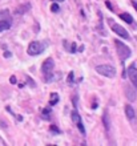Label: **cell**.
I'll return each instance as SVG.
<instances>
[{"label": "cell", "mask_w": 137, "mask_h": 146, "mask_svg": "<svg viewBox=\"0 0 137 146\" xmlns=\"http://www.w3.org/2000/svg\"><path fill=\"white\" fill-rule=\"evenodd\" d=\"M114 45H116V49H117L118 57L121 58V60H126V58L130 57L132 52H130L128 45H125V44L122 41H120V40H114Z\"/></svg>", "instance_id": "6da1fadb"}, {"label": "cell", "mask_w": 137, "mask_h": 146, "mask_svg": "<svg viewBox=\"0 0 137 146\" xmlns=\"http://www.w3.org/2000/svg\"><path fill=\"white\" fill-rule=\"evenodd\" d=\"M96 72L99 73V74H101V76L108 77V78H113L116 76V69L112 65H108V64L97 65L96 66Z\"/></svg>", "instance_id": "7a4b0ae2"}, {"label": "cell", "mask_w": 137, "mask_h": 146, "mask_svg": "<svg viewBox=\"0 0 137 146\" xmlns=\"http://www.w3.org/2000/svg\"><path fill=\"white\" fill-rule=\"evenodd\" d=\"M108 23H109V25H110V28H112V31L114 32V33H117L120 37H124V38H126V40H129L130 38V36H129V33L126 32V29L124 27H121V25H118L117 23H114L112 19H109L108 20Z\"/></svg>", "instance_id": "3957f363"}, {"label": "cell", "mask_w": 137, "mask_h": 146, "mask_svg": "<svg viewBox=\"0 0 137 146\" xmlns=\"http://www.w3.org/2000/svg\"><path fill=\"white\" fill-rule=\"evenodd\" d=\"M43 49H44V46H43L41 42L39 41H32L28 45V53L31 56H37V54H40L43 52Z\"/></svg>", "instance_id": "277c9868"}, {"label": "cell", "mask_w": 137, "mask_h": 146, "mask_svg": "<svg viewBox=\"0 0 137 146\" xmlns=\"http://www.w3.org/2000/svg\"><path fill=\"white\" fill-rule=\"evenodd\" d=\"M128 77H129L130 82L137 88V68L136 64H130L129 68H128Z\"/></svg>", "instance_id": "5b68a950"}, {"label": "cell", "mask_w": 137, "mask_h": 146, "mask_svg": "<svg viewBox=\"0 0 137 146\" xmlns=\"http://www.w3.org/2000/svg\"><path fill=\"white\" fill-rule=\"evenodd\" d=\"M53 68H55V61L52 58H47L41 65V72L44 73V74H48V73H52Z\"/></svg>", "instance_id": "8992f818"}, {"label": "cell", "mask_w": 137, "mask_h": 146, "mask_svg": "<svg viewBox=\"0 0 137 146\" xmlns=\"http://www.w3.org/2000/svg\"><path fill=\"white\" fill-rule=\"evenodd\" d=\"M125 96L129 101H134L137 98V94H136V92H134V89L132 88V86H129V85L125 86Z\"/></svg>", "instance_id": "52a82bcc"}, {"label": "cell", "mask_w": 137, "mask_h": 146, "mask_svg": "<svg viewBox=\"0 0 137 146\" xmlns=\"http://www.w3.org/2000/svg\"><path fill=\"white\" fill-rule=\"evenodd\" d=\"M125 114H126V117H128V119L132 121V122L136 119V111H134V109L132 108L130 105H126L125 106Z\"/></svg>", "instance_id": "ba28073f"}, {"label": "cell", "mask_w": 137, "mask_h": 146, "mask_svg": "<svg viewBox=\"0 0 137 146\" xmlns=\"http://www.w3.org/2000/svg\"><path fill=\"white\" fill-rule=\"evenodd\" d=\"M103 125H104V127H105V130L109 131V129H110V117H109V114H108L107 110L104 111V114H103Z\"/></svg>", "instance_id": "9c48e42d"}, {"label": "cell", "mask_w": 137, "mask_h": 146, "mask_svg": "<svg viewBox=\"0 0 137 146\" xmlns=\"http://www.w3.org/2000/svg\"><path fill=\"white\" fill-rule=\"evenodd\" d=\"M29 8H31V4H23V5H20V7L16 8L15 15H23V13H25L27 11H29Z\"/></svg>", "instance_id": "30bf717a"}, {"label": "cell", "mask_w": 137, "mask_h": 146, "mask_svg": "<svg viewBox=\"0 0 137 146\" xmlns=\"http://www.w3.org/2000/svg\"><path fill=\"white\" fill-rule=\"evenodd\" d=\"M11 28V20H0V32L1 31H7Z\"/></svg>", "instance_id": "8fae6325"}, {"label": "cell", "mask_w": 137, "mask_h": 146, "mask_svg": "<svg viewBox=\"0 0 137 146\" xmlns=\"http://www.w3.org/2000/svg\"><path fill=\"white\" fill-rule=\"evenodd\" d=\"M120 17H121L125 23L128 24H133V17H132V15H129V13H126V12H124V13H121L120 15Z\"/></svg>", "instance_id": "7c38bea8"}, {"label": "cell", "mask_w": 137, "mask_h": 146, "mask_svg": "<svg viewBox=\"0 0 137 146\" xmlns=\"http://www.w3.org/2000/svg\"><path fill=\"white\" fill-rule=\"evenodd\" d=\"M57 101H59V94L56 92L51 93V97H49V105H56Z\"/></svg>", "instance_id": "4fadbf2b"}, {"label": "cell", "mask_w": 137, "mask_h": 146, "mask_svg": "<svg viewBox=\"0 0 137 146\" xmlns=\"http://www.w3.org/2000/svg\"><path fill=\"white\" fill-rule=\"evenodd\" d=\"M71 117H72V121H73L75 123H77L79 121H81V117H80V114L77 113L76 109H75V110H73L72 113H71Z\"/></svg>", "instance_id": "5bb4252c"}, {"label": "cell", "mask_w": 137, "mask_h": 146, "mask_svg": "<svg viewBox=\"0 0 137 146\" xmlns=\"http://www.w3.org/2000/svg\"><path fill=\"white\" fill-rule=\"evenodd\" d=\"M41 117L44 119H49V117H51V109L49 108H45V109H43V113H41Z\"/></svg>", "instance_id": "9a60e30c"}, {"label": "cell", "mask_w": 137, "mask_h": 146, "mask_svg": "<svg viewBox=\"0 0 137 146\" xmlns=\"http://www.w3.org/2000/svg\"><path fill=\"white\" fill-rule=\"evenodd\" d=\"M8 16H9V11H8V9H3V11H0V19H7Z\"/></svg>", "instance_id": "2e32d148"}, {"label": "cell", "mask_w": 137, "mask_h": 146, "mask_svg": "<svg viewBox=\"0 0 137 146\" xmlns=\"http://www.w3.org/2000/svg\"><path fill=\"white\" fill-rule=\"evenodd\" d=\"M76 125H77V127H79V130H80L81 131V134H85V129H84V125H83V121H79V122H77L76 123Z\"/></svg>", "instance_id": "e0dca14e"}, {"label": "cell", "mask_w": 137, "mask_h": 146, "mask_svg": "<svg viewBox=\"0 0 137 146\" xmlns=\"http://www.w3.org/2000/svg\"><path fill=\"white\" fill-rule=\"evenodd\" d=\"M73 80H75V73L71 72L68 74V78H67V81H68V84L71 85V84H73Z\"/></svg>", "instance_id": "ac0fdd59"}, {"label": "cell", "mask_w": 137, "mask_h": 146, "mask_svg": "<svg viewBox=\"0 0 137 146\" xmlns=\"http://www.w3.org/2000/svg\"><path fill=\"white\" fill-rule=\"evenodd\" d=\"M51 11L52 12H55V13H56V12H59L60 11V8H59V4H52V5H51Z\"/></svg>", "instance_id": "d6986e66"}, {"label": "cell", "mask_w": 137, "mask_h": 146, "mask_svg": "<svg viewBox=\"0 0 137 146\" xmlns=\"http://www.w3.org/2000/svg\"><path fill=\"white\" fill-rule=\"evenodd\" d=\"M49 129H51V131H53V133H56V134H59V133H60V129H59L56 125H51Z\"/></svg>", "instance_id": "ffe728a7"}, {"label": "cell", "mask_w": 137, "mask_h": 146, "mask_svg": "<svg viewBox=\"0 0 137 146\" xmlns=\"http://www.w3.org/2000/svg\"><path fill=\"white\" fill-rule=\"evenodd\" d=\"M69 52H72V53L76 52V42H72V44H71V50H69Z\"/></svg>", "instance_id": "44dd1931"}, {"label": "cell", "mask_w": 137, "mask_h": 146, "mask_svg": "<svg viewBox=\"0 0 137 146\" xmlns=\"http://www.w3.org/2000/svg\"><path fill=\"white\" fill-rule=\"evenodd\" d=\"M105 5H107V7L109 8L110 11H113V7H112V4H110V1H105Z\"/></svg>", "instance_id": "7402d4cb"}, {"label": "cell", "mask_w": 137, "mask_h": 146, "mask_svg": "<svg viewBox=\"0 0 137 146\" xmlns=\"http://www.w3.org/2000/svg\"><path fill=\"white\" fill-rule=\"evenodd\" d=\"M9 81H11V84H16V77H15V76H11Z\"/></svg>", "instance_id": "603a6c76"}, {"label": "cell", "mask_w": 137, "mask_h": 146, "mask_svg": "<svg viewBox=\"0 0 137 146\" xmlns=\"http://www.w3.org/2000/svg\"><path fill=\"white\" fill-rule=\"evenodd\" d=\"M4 57H11V53L9 52H4Z\"/></svg>", "instance_id": "cb8c5ba5"}, {"label": "cell", "mask_w": 137, "mask_h": 146, "mask_svg": "<svg viewBox=\"0 0 137 146\" xmlns=\"http://www.w3.org/2000/svg\"><path fill=\"white\" fill-rule=\"evenodd\" d=\"M53 1H64V0H53Z\"/></svg>", "instance_id": "d4e9b609"}]
</instances>
